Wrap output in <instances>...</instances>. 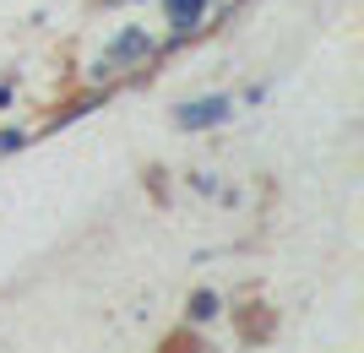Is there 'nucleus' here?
<instances>
[{
  "mask_svg": "<svg viewBox=\"0 0 364 353\" xmlns=\"http://www.w3.org/2000/svg\"><path fill=\"white\" fill-rule=\"evenodd\" d=\"M141 49H147V38H141V33H125V38H120V55H141Z\"/></svg>",
  "mask_w": 364,
  "mask_h": 353,
  "instance_id": "obj_3",
  "label": "nucleus"
},
{
  "mask_svg": "<svg viewBox=\"0 0 364 353\" xmlns=\"http://www.w3.org/2000/svg\"><path fill=\"white\" fill-rule=\"evenodd\" d=\"M223 114H228L223 98H213V104H185V109H180L185 125H207V120H223Z\"/></svg>",
  "mask_w": 364,
  "mask_h": 353,
  "instance_id": "obj_1",
  "label": "nucleus"
},
{
  "mask_svg": "<svg viewBox=\"0 0 364 353\" xmlns=\"http://www.w3.org/2000/svg\"><path fill=\"white\" fill-rule=\"evenodd\" d=\"M201 11H207V0H168V16H174L180 28H185V22H196Z\"/></svg>",
  "mask_w": 364,
  "mask_h": 353,
  "instance_id": "obj_2",
  "label": "nucleus"
}]
</instances>
